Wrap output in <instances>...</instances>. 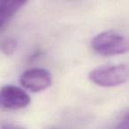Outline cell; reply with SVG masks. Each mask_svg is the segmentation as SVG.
<instances>
[{
    "label": "cell",
    "mask_w": 129,
    "mask_h": 129,
    "mask_svg": "<svg viewBox=\"0 0 129 129\" xmlns=\"http://www.w3.org/2000/svg\"><path fill=\"white\" fill-rule=\"evenodd\" d=\"M16 1H17V2H19L20 5H21L22 6H23L24 5H25L26 3H27V1H28V0H16Z\"/></svg>",
    "instance_id": "8"
},
{
    "label": "cell",
    "mask_w": 129,
    "mask_h": 129,
    "mask_svg": "<svg viewBox=\"0 0 129 129\" xmlns=\"http://www.w3.org/2000/svg\"><path fill=\"white\" fill-rule=\"evenodd\" d=\"M22 7L15 0H0V30Z\"/></svg>",
    "instance_id": "5"
},
{
    "label": "cell",
    "mask_w": 129,
    "mask_h": 129,
    "mask_svg": "<svg viewBox=\"0 0 129 129\" xmlns=\"http://www.w3.org/2000/svg\"><path fill=\"white\" fill-rule=\"evenodd\" d=\"M30 96L22 88L7 85L0 89V108L5 110H20L30 104Z\"/></svg>",
    "instance_id": "3"
},
{
    "label": "cell",
    "mask_w": 129,
    "mask_h": 129,
    "mask_svg": "<svg viewBox=\"0 0 129 129\" xmlns=\"http://www.w3.org/2000/svg\"><path fill=\"white\" fill-rule=\"evenodd\" d=\"M88 78L97 86L116 87L129 80V67L127 64L99 67L89 73Z\"/></svg>",
    "instance_id": "2"
},
{
    "label": "cell",
    "mask_w": 129,
    "mask_h": 129,
    "mask_svg": "<svg viewBox=\"0 0 129 129\" xmlns=\"http://www.w3.org/2000/svg\"><path fill=\"white\" fill-rule=\"evenodd\" d=\"M91 45L99 55H122L129 51V38L116 31H104L93 38Z\"/></svg>",
    "instance_id": "1"
},
{
    "label": "cell",
    "mask_w": 129,
    "mask_h": 129,
    "mask_svg": "<svg viewBox=\"0 0 129 129\" xmlns=\"http://www.w3.org/2000/svg\"><path fill=\"white\" fill-rule=\"evenodd\" d=\"M17 49V42L14 39H6L1 44V50L6 55H12Z\"/></svg>",
    "instance_id": "6"
},
{
    "label": "cell",
    "mask_w": 129,
    "mask_h": 129,
    "mask_svg": "<svg viewBox=\"0 0 129 129\" xmlns=\"http://www.w3.org/2000/svg\"><path fill=\"white\" fill-rule=\"evenodd\" d=\"M20 84L31 92L45 90L51 85V74L44 68H31L20 76Z\"/></svg>",
    "instance_id": "4"
},
{
    "label": "cell",
    "mask_w": 129,
    "mask_h": 129,
    "mask_svg": "<svg viewBox=\"0 0 129 129\" xmlns=\"http://www.w3.org/2000/svg\"><path fill=\"white\" fill-rule=\"evenodd\" d=\"M118 128H124V129H129V113L127 114V116L122 120V122H120Z\"/></svg>",
    "instance_id": "7"
}]
</instances>
